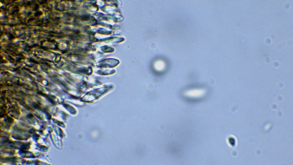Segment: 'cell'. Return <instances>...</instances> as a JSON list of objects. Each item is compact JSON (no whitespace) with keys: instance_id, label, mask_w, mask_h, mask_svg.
I'll return each instance as SVG.
<instances>
[{"instance_id":"obj_1","label":"cell","mask_w":293,"mask_h":165,"mask_svg":"<svg viewBox=\"0 0 293 165\" xmlns=\"http://www.w3.org/2000/svg\"><path fill=\"white\" fill-rule=\"evenodd\" d=\"M205 90L203 89H193L186 91L184 92V95L187 97L199 98L203 96L205 93Z\"/></svg>"},{"instance_id":"obj_2","label":"cell","mask_w":293,"mask_h":165,"mask_svg":"<svg viewBox=\"0 0 293 165\" xmlns=\"http://www.w3.org/2000/svg\"><path fill=\"white\" fill-rule=\"evenodd\" d=\"M165 64L163 61H159L156 63L155 67L157 70L161 71L164 68Z\"/></svg>"}]
</instances>
